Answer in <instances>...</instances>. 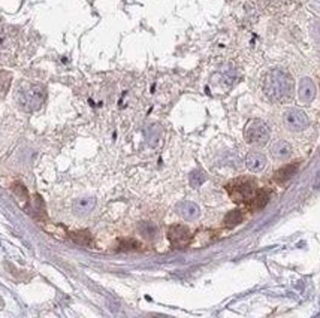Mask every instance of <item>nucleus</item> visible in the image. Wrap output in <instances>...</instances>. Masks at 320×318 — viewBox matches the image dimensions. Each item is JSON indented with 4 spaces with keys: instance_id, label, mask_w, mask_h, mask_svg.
Instances as JSON below:
<instances>
[{
    "instance_id": "f257e3e1",
    "label": "nucleus",
    "mask_w": 320,
    "mask_h": 318,
    "mask_svg": "<svg viewBox=\"0 0 320 318\" xmlns=\"http://www.w3.org/2000/svg\"><path fill=\"white\" fill-rule=\"evenodd\" d=\"M263 88L272 100L286 102L293 94V79L287 72L281 69H274L266 75Z\"/></svg>"
},
{
    "instance_id": "f03ea898",
    "label": "nucleus",
    "mask_w": 320,
    "mask_h": 318,
    "mask_svg": "<svg viewBox=\"0 0 320 318\" xmlns=\"http://www.w3.org/2000/svg\"><path fill=\"white\" fill-rule=\"evenodd\" d=\"M244 139L251 145H263L269 139V128L262 119H251L244 128Z\"/></svg>"
},
{
    "instance_id": "7ed1b4c3",
    "label": "nucleus",
    "mask_w": 320,
    "mask_h": 318,
    "mask_svg": "<svg viewBox=\"0 0 320 318\" xmlns=\"http://www.w3.org/2000/svg\"><path fill=\"white\" fill-rule=\"evenodd\" d=\"M227 191L235 202H241V203H247V205L250 203L251 197L256 193V190L253 188L250 181H238L235 184H230L227 187Z\"/></svg>"
},
{
    "instance_id": "20e7f679",
    "label": "nucleus",
    "mask_w": 320,
    "mask_h": 318,
    "mask_svg": "<svg viewBox=\"0 0 320 318\" xmlns=\"http://www.w3.org/2000/svg\"><path fill=\"white\" fill-rule=\"evenodd\" d=\"M167 239L173 248H184L191 240V233L188 227L182 224H173L167 228Z\"/></svg>"
},
{
    "instance_id": "39448f33",
    "label": "nucleus",
    "mask_w": 320,
    "mask_h": 318,
    "mask_svg": "<svg viewBox=\"0 0 320 318\" xmlns=\"http://www.w3.org/2000/svg\"><path fill=\"white\" fill-rule=\"evenodd\" d=\"M284 124L292 131H301L308 125L307 115L299 109H289L284 113Z\"/></svg>"
},
{
    "instance_id": "423d86ee",
    "label": "nucleus",
    "mask_w": 320,
    "mask_h": 318,
    "mask_svg": "<svg viewBox=\"0 0 320 318\" xmlns=\"http://www.w3.org/2000/svg\"><path fill=\"white\" fill-rule=\"evenodd\" d=\"M176 212L179 213V216H182L185 221H193L199 216L200 211H199V206L193 202H188V200H184V202H179L176 205Z\"/></svg>"
},
{
    "instance_id": "0eeeda50",
    "label": "nucleus",
    "mask_w": 320,
    "mask_h": 318,
    "mask_svg": "<svg viewBox=\"0 0 320 318\" xmlns=\"http://www.w3.org/2000/svg\"><path fill=\"white\" fill-rule=\"evenodd\" d=\"M298 94H299V100L302 103H310L316 97V87H314V84H313V81L310 78H304L299 82Z\"/></svg>"
},
{
    "instance_id": "6e6552de",
    "label": "nucleus",
    "mask_w": 320,
    "mask_h": 318,
    "mask_svg": "<svg viewBox=\"0 0 320 318\" xmlns=\"http://www.w3.org/2000/svg\"><path fill=\"white\" fill-rule=\"evenodd\" d=\"M245 166L247 169H250L251 172H260L265 169L266 166V157L262 154V152H257V151H253L247 155L245 158Z\"/></svg>"
},
{
    "instance_id": "1a4fd4ad",
    "label": "nucleus",
    "mask_w": 320,
    "mask_h": 318,
    "mask_svg": "<svg viewBox=\"0 0 320 318\" xmlns=\"http://www.w3.org/2000/svg\"><path fill=\"white\" fill-rule=\"evenodd\" d=\"M96 205V200L93 197H82L73 202V211L78 215H87L93 211Z\"/></svg>"
},
{
    "instance_id": "9d476101",
    "label": "nucleus",
    "mask_w": 320,
    "mask_h": 318,
    "mask_svg": "<svg viewBox=\"0 0 320 318\" xmlns=\"http://www.w3.org/2000/svg\"><path fill=\"white\" fill-rule=\"evenodd\" d=\"M298 169H299V163H290V164L283 166L281 169H278V170L275 172V181L280 182V184L289 181V179L298 172Z\"/></svg>"
},
{
    "instance_id": "9b49d317",
    "label": "nucleus",
    "mask_w": 320,
    "mask_h": 318,
    "mask_svg": "<svg viewBox=\"0 0 320 318\" xmlns=\"http://www.w3.org/2000/svg\"><path fill=\"white\" fill-rule=\"evenodd\" d=\"M31 211H33V216L39 221H46V208H45V202L39 194H34L31 199Z\"/></svg>"
},
{
    "instance_id": "f8f14e48",
    "label": "nucleus",
    "mask_w": 320,
    "mask_h": 318,
    "mask_svg": "<svg viewBox=\"0 0 320 318\" xmlns=\"http://www.w3.org/2000/svg\"><path fill=\"white\" fill-rule=\"evenodd\" d=\"M272 155L277 158V160H284V158H287L290 154H292V146H290V143L289 142H286V140H278V142H275L274 145H272Z\"/></svg>"
},
{
    "instance_id": "ddd939ff",
    "label": "nucleus",
    "mask_w": 320,
    "mask_h": 318,
    "mask_svg": "<svg viewBox=\"0 0 320 318\" xmlns=\"http://www.w3.org/2000/svg\"><path fill=\"white\" fill-rule=\"evenodd\" d=\"M70 239L76 243V245H81V246H93L94 240H93V236L88 230H78V231H73L70 233Z\"/></svg>"
},
{
    "instance_id": "4468645a",
    "label": "nucleus",
    "mask_w": 320,
    "mask_h": 318,
    "mask_svg": "<svg viewBox=\"0 0 320 318\" xmlns=\"http://www.w3.org/2000/svg\"><path fill=\"white\" fill-rule=\"evenodd\" d=\"M138 230H139V233H141L145 239H148V240H153V239L157 236V233H159L157 225H156L154 222H151V221H144V222H141V224L138 225Z\"/></svg>"
},
{
    "instance_id": "2eb2a0df",
    "label": "nucleus",
    "mask_w": 320,
    "mask_h": 318,
    "mask_svg": "<svg viewBox=\"0 0 320 318\" xmlns=\"http://www.w3.org/2000/svg\"><path fill=\"white\" fill-rule=\"evenodd\" d=\"M268 200H269V194L265 190H257L254 193V196L251 197L248 206H251L254 209H260V208H263L268 203Z\"/></svg>"
},
{
    "instance_id": "dca6fc26",
    "label": "nucleus",
    "mask_w": 320,
    "mask_h": 318,
    "mask_svg": "<svg viewBox=\"0 0 320 318\" xmlns=\"http://www.w3.org/2000/svg\"><path fill=\"white\" fill-rule=\"evenodd\" d=\"M241 221H242V212L239 209H232L224 216V224L227 227H233V225L239 224Z\"/></svg>"
},
{
    "instance_id": "f3484780",
    "label": "nucleus",
    "mask_w": 320,
    "mask_h": 318,
    "mask_svg": "<svg viewBox=\"0 0 320 318\" xmlns=\"http://www.w3.org/2000/svg\"><path fill=\"white\" fill-rule=\"evenodd\" d=\"M12 191H13V194H15L19 200H24V202L28 200V191H27V188H25L24 184H21V182H13V184H12Z\"/></svg>"
},
{
    "instance_id": "a211bd4d",
    "label": "nucleus",
    "mask_w": 320,
    "mask_h": 318,
    "mask_svg": "<svg viewBox=\"0 0 320 318\" xmlns=\"http://www.w3.org/2000/svg\"><path fill=\"white\" fill-rule=\"evenodd\" d=\"M141 245L135 239H121L118 240V249L121 251H130V249H138Z\"/></svg>"
},
{
    "instance_id": "6ab92c4d",
    "label": "nucleus",
    "mask_w": 320,
    "mask_h": 318,
    "mask_svg": "<svg viewBox=\"0 0 320 318\" xmlns=\"http://www.w3.org/2000/svg\"><path fill=\"white\" fill-rule=\"evenodd\" d=\"M203 181H205V175H203L200 170H194V172H191V175H190V184H191V187L197 188Z\"/></svg>"
}]
</instances>
